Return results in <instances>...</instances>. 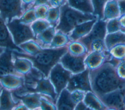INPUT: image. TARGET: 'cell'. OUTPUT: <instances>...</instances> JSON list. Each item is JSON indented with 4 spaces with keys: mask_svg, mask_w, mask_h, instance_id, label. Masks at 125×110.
Wrapping results in <instances>:
<instances>
[{
    "mask_svg": "<svg viewBox=\"0 0 125 110\" xmlns=\"http://www.w3.org/2000/svg\"><path fill=\"white\" fill-rule=\"evenodd\" d=\"M74 110H93L87 107L84 103L80 102L76 105Z\"/></svg>",
    "mask_w": 125,
    "mask_h": 110,
    "instance_id": "39",
    "label": "cell"
},
{
    "mask_svg": "<svg viewBox=\"0 0 125 110\" xmlns=\"http://www.w3.org/2000/svg\"><path fill=\"white\" fill-rule=\"evenodd\" d=\"M10 74L23 77L15 69L13 61L12 50L5 49L0 54V79ZM2 87L0 84V94Z\"/></svg>",
    "mask_w": 125,
    "mask_h": 110,
    "instance_id": "9",
    "label": "cell"
},
{
    "mask_svg": "<svg viewBox=\"0 0 125 110\" xmlns=\"http://www.w3.org/2000/svg\"><path fill=\"white\" fill-rule=\"evenodd\" d=\"M13 110H30L25 105L21 103L16 107Z\"/></svg>",
    "mask_w": 125,
    "mask_h": 110,
    "instance_id": "41",
    "label": "cell"
},
{
    "mask_svg": "<svg viewBox=\"0 0 125 110\" xmlns=\"http://www.w3.org/2000/svg\"><path fill=\"white\" fill-rule=\"evenodd\" d=\"M56 32L55 27L50 26L36 37V41L42 48H48Z\"/></svg>",
    "mask_w": 125,
    "mask_h": 110,
    "instance_id": "19",
    "label": "cell"
},
{
    "mask_svg": "<svg viewBox=\"0 0 125 110\" xmlns=\"http://www.w3.org/2000/svg\"><path fill=\"white\" fill-rule=\"evenodd\" d=\"M107 67L104 64L101 67L102 70L98 75L97 82L98 86L103 90H109L116 87L119 83V80L113 68Z\"/></svg>",
    "mask_w": 125,
    "mask_h": 110,
    "instance_id": "6",
    "label": "cell"
},
{
    "mask_svg": "<svg viewBox=\"0 0 125 110\" xmlns=\"http://www.w3.org/2000/svg\"><path fill=\"white\" fill-rule=\"evenodd\" d=\"M35 37L51 26L46 20H37L30 25Z\"/></svg>",
    "mask_w": 125,
    "mask_h": 110,
    "instance_id": "27",
    "label": "cell"
},
{
    "mask_svg": "<svg viewBox=\"0 0 125 110\" xmlns=\"http://www.w3.org/2000/svg\"><path fill=\"white\" fill-rule=\"evenodd\" d=\"M104 59L103 52H91V54L85 56L84 62L85 66L86 65L89 68L93 69L101 65Z\"/></svg>",
    "mask_w": 125,
    "mask_h": 110,
    "instance_id": "22",
    "label": "cell"
},
{
    "mask_svg": "<svg viewBox=\"0 0 125 110\" xmlns=\"http://www.w3.org/2000/svg\"><path fill=\"white\" fill-rule=\"evenodd\" d=\"M60 19L55 29L56 31H60L67 35L77 25L88 21L99 19L93 14L84 13L70 7L67 2L60 6Z\"/></svg>",
    "mask_w": 125,
    "mask_h": 110,
    "instance_id": "2",
    "label": "cell"
},
{
    "mask_svg": "<svg viewBox=\"0 0 125 110\" xmlns=\"http://www.w3.org/2000/svg\"><path fill=\"white\" fill-rule=\"evenodd\" d=\"M107 21L98 19L95 23L90 32L78 41L82 43L88 52L91 43L94 40H104L106 35Z\"/></svg>",
    "mask_w": 125,
    "mask_h": 110,
    "instance_id": "7",
    "label": "cell"
},
{
    "mask_svg": "<svg viewBox=\"0 0 125 110\" xmlns=\"http://www.w3.org/2000/svg\"><path fill=\"white\" fill-rule=\"evenodd\" d=\"M52 7H60L67 2L66 0H48Z\"/></svg>",
    "mask_w": 125,
    "mask_h": 110,
    "instance_id": "37",
    "label": "cell"
},
{
    "mask_svg": "<svg viewBox=\"0 0 125 110\" xmlns=\"http://www.w3.org/2000/svg\"><path fill=\"white\" fill-rule=\"evenodd\" d=\"M25 53L30 55H34L43 48L35 40H29L19 46Z\"/></svg>",
    "mask_w": 125,
    "mask_h": 110,
    "instance_id": "25",
    "label": "cell"
},
{
    "mask_svg": "<svg viewBox=\"0 0 125 110\" xmlns=\"http://www.w3.org/2000/svg\"><path fill=\"white\" fill-rule=\"evenodd\" d=\"M119 21L121 27V31L125 33V14L121 15L119 18Z\"/></svg>",
    "mask_w": 125,
    "mask_h": 110,
    "instance_id": "40",
    "label": "cell"
},
{
    "mask_svg": "<svg viewBox=\"0 0 125 110\" xmlns=\"http://www.w3.org/2000/svg\"><path fill=\"white\" fill-rule=\"evenodd\" d=\"M67 51L68 46H66L57 48L42 49L34 55L21 53L16 51H12V53L18 57L26 58L30 60L33 67L48 78L51 69Z\"/></svg>",
    "mask_w": 125,
    "mask_h": 110,
    "instance_id": "1",
    "label": "cell"
},
{
    "mask_svg": "<svg viewBox=\"0 0 125 110\" xmlns=\"http://www.w3.org/2000/svg\"><path fill=\"white\" fill-rule=\"evenodd\" d=\"M21 22L27 25H31L37 20L35 14V8L32 7L25 11L20 18Z\"/></svg>",
    "mask_w": 125,
    "mask_h": 110,
    "instance_id": "30",
    "label": "cell"
},
{
    "mask_svg": "<svg viewBox=\"0 0 125 110\" xmlns=\"http://www.w3.org/2000/svg\"></svg>",
    "mask_w": 125,
    "mask_h": 110,
    "instance_id": "45",
    "label": "cell"
},
{
    "mask_svg": "<svg viewBox=\"0 0 125 110\" xmlns=\"http://www.w3.org/2000/svg\"><path fill=\"white\" fill-rule=\"evenodd\" d=\"M115 110V109H110V110Z\"/></svg>",
    "mask_w": 125,
    "mask_h": 110,
    "instance_id": "43",
    "label": "cell"
},
{
    "mask_svg": "<svg viewBox=\"0 0 125 110\" xmlns=\"http://www.w3.org/2000/svg\"><path fill=\"white\" fill-rule=\"evenodd\" d=\"M23 77L10 74L0 79V86L10 91L21 87L23 84Z\"/></svg>",
    "mask_w": 125,
    "mask_h": 110,
    "instance_id": "15",
    "label": "cell"
},
{
    "mask_svg": "<svg viewBox=\"0 0 125 110\" xmlns=\"http://www.w3.org/2000/svg\"><path fill=\"white\" fill-rule=\"evenodd\" d=\"M111 54L118 59L125 58V44H121L115 46L109 50Z\"/></svg>",
    "mask_w": 125,
    "mask_h": 110,
    "instance_id": "33",
    "label": "cell"
},
{
    "mask_svg": "<svg viewBox=\"0 0 125 110\" xmlns=\"http://www.w3.org/2000/svg\"><path fill=\"white\" fill-rule=\"evenodd\" d=\"M88 75L87 70L78 74L72 75L65 88L70 92L75 90L87 89L88 88Z\"/></svg>",
    "mask_w": 125,
    "mask_h": 110,
    "instance_id": "11",
    "label": "cell"
},
{
    "mask_svg": "<svg viewBox=\"0 0 125 110\" xmlns=\"http://www.w3.org/2000/svg\"><path fill=\"white\" fill-rule=\"evenodd\" d=\"M21 103L14 99L10 90L2 87L0 94V110H13Z\"/></svg>",
    "mask_w": 125,
    "mask_h": 110,
    "instance_id": "14",
    "label": "cell"
},
{
    "mask_svg": "<svg viewBox=\"0 0 125 110\" xmlns=\"http://www.w3.org/2000/svg\"><path fill=\"white\" fill-rule=\"evenodd\" d=\"M121 16L125 14V0H118Z\"/></svg>",
    "mask_w": 125,
    "mask_h": 110,
    "instance_id": "38",
    "label": "cell"
},
{
    "mask_svg": "<svg viewBox=\"0 0 125 110\" xmlns=\"http://www.w3.org/2000/svg\"><path fill=\"white\" fill-rule=\"evenodd\" d=\"M68 51L72 55L82 56L87 55V50L85 47L79 41H72L68 45Z\"/></svg>",
    "mask_w": 125,
    "mask_h": 110,
    "instance_id": "24",
    "label": "cell"
},
{
    "mask_svg": "<svg viewBox=\"0 0 125 110\" xmlns=\"http://www.w3.org/2000/svg\"><path fill=\"white\" fill-rule=\"evenodd\" d=\"M98 20L88 21L77 25L68 35L71 41H77L87 35Z\"/></svg>",
    "mask_w": 125,
    "mask_h": 110,
    "instance_id": "12",
    "label": "cell"
},
{
    "mask_svg": "<svg viewBox=\"0 0 125 110\" xmlns=\"http://www.w3.org/2000/svg\"><path fill=\"white\" fill-rule=\"evenodd\" d=\"M86 55L75 56L67 51L61 57L59 62L65 69L72 74H78L86 70V66L84 62Z\"/></svg>",
    "mask_w": 125,
    "mask_h": 110,
    "instance_id": "8",
    "label": "cell"
},
{
    "mask_svg": "<svg viewBox=\"0 0 125 110\" xmlns=\"http://www.w3.org/2000/svg\"><path fill=\"white\" fill-rule=\"evenodd\" d=\"M71 40L67 34H64L61 31H56V34L48 48H57L67 46Z\"/></svg>",
    "mask_w": 125,
    "mask_h": 110,
    "instance_id": "23",
    "label": "cell"
},
{
    "mask_svg": "<svg viewBox=\"0 0 125 110\" xmlns=\"http://www.w3.org/2000/svg\"><path fill=\"white\" fill-rule=\"evenodd\" d=\"M47 5L49 7H52L48 0H35L33 7H36L41 5Z\"/></svg>",
    "mask_w": 125,
    "mask_h": 110,
    "instance_id": "36",
    "label": "cell"
},
{
    "mask_svg": "<svg viewBox=\"0 0 125 110\" xmlns=\"http://www.w3.org/2000/svg\"><path fill=\"white\" fill-rule=\"evenodd\" d=\"M13 61L16 70L22 76L28 73L33 68L32 63L30 60L26 58L18 57L14 54Z\"/></svg>",
    "mask_w": 125,
    "mask_h": 110,
    "instance_id": "20",
    "label": "cell"
},
{
    "mask_svg": "<svg viewBox=\"0 0 125 110\" xmlns=\"http://www.w3.org/2000/svg\"><path fill=\"white\" fill-rule=\"evenodd\" d=\"M72 73L65 69L60 63H57L51 69L48 78L53 84L58 95L65 89Z\"/></svg>",
    "mask_w": 125,
    "mask_h": 110,
    "instance_id": "4",
    "label": "cell"
},
{
    "mask_svg": "<svg viewBox=\"0 0 125 110\" xmlns=\"http://www.w3.org/2000/svg\"><path fill=\"white\" fill-rule=\"evenodd\" d=\"M108 0H91L94 14L97 16L99 19L102 20L103 18V11L104 5Z\"/></svg>",
    "mask_w": 125,
    "mask_h": 110,
    "instance_id": "29",
    "label": "cell"
},
{
    "mask_svg": "<svg viewBox=\"0 0 125 110\" xmlns=\"http://www.w3.org/2000/svg\"><path fill=\"white\" fill-rule=\"evenodd\" d=\"M104 41L106 48L108 50L115 46L125 44V33L119 31L114 33H107Z\"/></svg>",
    "mask_w": 125,
    "mask_h": 110,
    "instance_id": "18",
    "label": "cell"
},
{
    "mask_svg": "<svg viewBox=\"0 0 125 110\" xmlns=\"http://www.w3.org/2000/svg\"><path fill=\"white\" fill-rule=\"evenodd\" d=\"M105 104L113 108L120 109L123 106V98L122 95L117 92L110 94L105 100Z\"/></svg>",
    "mask_w": 125,
    "mask_h": 110,
    "instance_id": "26",
    "label": "cell"
},
{
    "mask_svg": "<svg viewBox=\"0 0 125 110\" xmlns=\"http://www.w3.org/2000/svg\"><path fill=\"white\" fill-rule=\"evenodd\" d=\"M119 31H121V27L119 24V18L113 19L107 21V23H106L107 33H114V32Z\"/></svg>",
    "mask_w": 125,
    "mask_h": 110,
    "instance_id": "32",
    "label": "cell"
},
{
    "mask_svg": "<svg viewBox=\"0 0 125 110\" xmlns=\"http://www.w3.org/2000/svg\"><path fill=\"white\" fill-rule=\"evenodd\" d=\"M68 5L84 13L93 14L94 10L91 0H66Z\"/></svg>",
    "mask_w": 125,
    "mask_h": 110,
    "instance_id": "21",
    "label": "cell"
},
{
    "mask_svg": "<svg viewBox=\"0 0 125 110\" xmlns=\"http://www.w3.org/2000/svg\"><path fill=\"white\" fill-rule=\"evenodd\" d=\"M120 16L118 0H108L104 6L102 20L107 21L113 19L119 18Z\"/></svg>",
    "mask_w": 125,
    "mask_h": 110,
    "instance_id": "17",
    "label": "cell"
},
{
    "mask_svg": "<svg viewBox=\"0 0 125 110\" xmlns=\"http://www.w3.org/2000/svg\"><path fill=\"white\" fill-rule=\"evenodd\" d=\"M76 104L72 100L71 93L66 88L59 95L57 103V110H74Z\"/></svg>",
    "mask_w": 125,
    "mask_h": 110,
    "instance_id": "16",
    "label": "cell"
},
{
    "mask_svg": "<svg viewBox=\"0 0 125 110\" xmlns=\"http://www.w3.org/2000/svg\"><path fill=\"white\" fill-rule=\"evenodd\" d=\"M60 15V7H50L48 11L46 20L49 22L51 26L56 27L58 24Z\"/></svg>",
    "mask_w": 125,
    "mask_h": 110,
    "instance_id": "28",
    "label": "cell"
},
{
    "mask_svg": "<svg viewBox=\"0 0 125 110\" xmlns=\"http://www.w3.org/2000/svg\"><path fill=\"white\" fill-rule=\"evenodd\" d=\"M35 0H21L24 12L33 7Z\"/></svg>",
    "mask_w": 125,
    "mask_h": 110,
    "instance_id": "35",
    "label": "cell"
},
{
    "mask_svg": "<svg viewBox=\"0 0 125 110\" xmlns=\"http://www.w3.org/2000/svg\"><path fill=\"white\" fill-rule=\"evenodd\" d=\"M0 47L16 51L21 53L24 52L14 42L6 23L0 16Z\"/></svg>",
    "mask_w": 125,
    "mask_h": 110,
    "instance_id": "10",
    "label": "cell"
},
{
    "mask_svg": "<svg viewBox=\"0 0 125 110\" xmlns=\"http://www.w3.org/2000/svg\"><path fill=\"white\" fill-rule=\"evenodd\" d=\"M5 48H2V47H0V54L3 52V51L5 50Z\"/></svg>",
    "mask_w": 125,
    "mask_h": 110,
    "instance_id": "42",
    "label": "cell"
},
{
    "mask_svg": "<svg viewBox=\"0 0 125 110\" xmlns=\"http://www.w3.org/2000/svg\"><path fill=\"white\" fill-rule=\"evenodd\" d=\"M15 44L20 45L29 40H36L30 25L21 22L20 18H15L6 24Z\"/></svg>",
    "mask_w": 125,
    "mask_h": 110,
    "instance_id": "3",
    "label": "cell"
},
{
    "mask_svg": "<svg viewBox=\"0 0 125 110\" xmlns=\"http://www.w3.org/2000/svg\"><path fill=\"white\" fill-rule=\"evenodd\" d=\"M42 96L45 95L37 93H27L19 96L12 95L15 101H21L22 103L25 105L30 110H35L40 108V99Z\"/></svg>",
    "mask_w": 125,
    "mask_h": 110,
    "instance_id": "13",
    "label": "cell"
},
{
    "mask_svg": "<svg viewBox=\"0 0 125 110\" xmlns=\"http://www.w3.org/2000/svg\"><path fill=\"white\" fill-rule=\"evenodd\" d=\"M21 0H0V16L6 24L24 13Z\"/></svg>",
    "mask_w": 125,
    "mask_h": 110,
    "instance_id": "5",
    "label": "cell"
},
{
    "mask_svg": "<svg viewBox=\"0 0 125 110\" xmlns=\"http://www.w3.org/2000/svg\"><path fill=\"white\" fill-rule=\"evenodd\" d=\"M40 110L39 109H37V110Z\"/></svg>",
    "mask_w": 125,
    "mask_h": 110,
    "instance_id": "44",
    "label": "cell"
},
{
    "mask_svg": "<svg viewBox=\"0 0 125 110\" xmlns=\"http://www.w3.org/2000/svg\"><path fill=\"white\" fill-rule=\"evenodd\" d=\"M40 110H57L56 105L52 99L46 96H42L40 99Z\"/></svg>",
    "mask_w": 125,
    "mask_h": 110,
    "instance_id": "31",
    "label": "cell"
},
{
    "mask_svg": "<svg viewBox=\"0 0 125 110\" xmlns=\"http://www.w3.org/2000/svg\"><path fill=\"white\" fill-rule=\"evenodd\" d=\"M35 8V14L37 20H45L50 8L47 5H41Z\"/></svg>",
    "mask_w": 125,
    "mask_h": 110,
    "instance_id": "34",
    "label": "cell"
}]
</instances>
